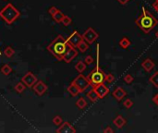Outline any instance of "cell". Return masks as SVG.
Here are the masks:
<instances>
[{
	"label": "cell",
	"instance_id": "cell-4",
	"mask_svg": "<svg viewBox=\"0 0 158 133\" xmlns=\"http://www.w3.org/2000/svg\"><path fill=\"white\" fill-rule=\"evenodd\" d=\"M0 17L5 20L7 24H11L20 17V11L18 10L12 4H7V5L0 11Z\"/></svg>",
	"mask_w": 158,
	"mask_h": 133
},
{
	"label": "cell",
	"instance_id": "cell-28",
	"mask_svg": "<svg viewBox=\"0 0 158 133\" xmlns=\"http://www.w3.org/2000/svg\"><path fill=\"white\" fill-rule=\"evenodd\" d=\"M53 123H54L55 125H56V126H60L61 124L63 123V119L61 118L59 116H56L54 118H53Z\"/></svg>",
	"mask_w": 158,
	"mask_h": 133
},
{
	"label": "cell",
	"instance_id": "cell-7",
	"mask_svg": "<svg viewBox=\"0 0 158 133\" xmlns=\"http://www.w3.org/2000/svg\"><path fill=\"white\" fill-rule=\"evenodd\" d=\"M66 40H67L68 43L71 47H77L78 44L83 40V38L81 34H80L77 31H75V32H73Z\"/></svg>",
	"mask_w": 158,
	"mask_h": 133
},
{
	"label": "cell",
	"instance_id": "cell-14",
	"mask_svg": "<svg viewBox=\"0 0 158 133\" xmlns=\"http://www.w3.org/2000/svg\"><path fill=\"white\" fill-rule=\"evenodd\" d=\"M155 62H153L152 59L150 58H146L145 60H144L142 63V66L143 68V69L145 70L146 72H150L151 70L155 68Z\"/></svg>",
	"mask_w": 158,
	"mask_h": 133
},
{
	"label": "cell",
	"instance_id": "cell-2",
	"mask_svg": "<svg viewBox=\"0 0 158 133\" xmlns=\"http://www.w3.org/2000/svg\"><path fill=\"white\" fill-rule=\"evenodd\" d=\"M71 47L68 43L67 40H66L62 35H58V37L55 38L49 45L47 46V50L49 51L51 55H53L56 59L62 60L63 56L66 54V52L68 50V48Z\"/></svg>",
	"mask_w": 158,
	"mask_h": 133
},
{
	"label": "cell",
	"instance_id": "cell-36",
	"mask_svg": "<svg viewBox=\"0 0 158 133\" xmlns=\"http://www.w3.org/2000/svg\"><path fill=\"white\" fill-rule=\"evenodd\" d=\"M117 1L119 4H121V5H126V4L128 3L130 0H117Z\"/></svg>",
	"mask_w": 158,
	"mask_h": 133
},
{
	"label": "cell",
	"instance_id": "cell-21",
	"mask_svg": "<svg viewBox=\"0 0 158 133\" xmlns=\"http://www.w3.org/2000/svg\"><path fill=\"white\" fill-rule=\"evenodd\" d=\"M149 81H150L153 86L158 88V71H155L152 76L149 79Z\"/></svg>",
	"mask_w": 158,
	"mask_h": 133
},
{
	"label": "cell",
	"instance_id": "cell-17",
	"mask_svg": "<svg viewBox=\"0 0 158 133\" xmlns=\"http://www.w3.org/2000/svg\"><path fill=\"white\" fill-rule=\"evenodd\" d=\"M87 97L92 103H95V102L99 99V97H98V95H97V94H96V92L94 91V88L87 92Z\"/></svg>",
	"mask_w": 158,
	"mask_h": 133
},
{
	"label": "cell",
	"instance_id": "cell-10",
	"mask_svg": "<svg viewBox=\"0 0 158 133\" xmlns=\"http://www.w3.org/2000/svg\"><path fill=\"white\" fill-rule=\"evenodd\" d=\"M78 56V52L75 49V47H69L68 50L66 52V54L63 56V61H65L66 63H70L75 57Z\"/></svg>",
	"mask_w": 158,
	"mask_h": 133
},
{
	"label": "cell",
	"instance_id": "cell-24",
	"mask_svg": "<svg viewBox=\"0 0 158 133\" xmlns=\"http://www.w3.org/2000/svg\"><path fill=\"white\" fill-rule=\"evenodd\" d=\"M14 89L16 90L17 92H19V94H21V92H23L24 90L26 89V85H25V84H24L22 81H20V82H18V83L16 84L15 87H14Z\"/></svg>",
	"mask_w": 158,
	"mask_h": 133
},
{
	"label": "cell",
	"instance_id": "cell-25",
	"mask_svg": "<svg viewBox=\"0 0 158 133\" xmlns=\"http://www.w3.org/2000/svg\"><path fill=\"white\" fill-rule=\"evenodd\" d=\"M12 71V69L10 68V66L9 65H4L2 66V69H1V72L4 74V75H6V76H7V75H9L10 72Z\"/></svg>",
	"mask_w": 158,
	"mask_h": 133
},
{
	"label": "cell",
	"instance_id": "cell-1",
	"mask_svg": "<svg viewBox=\"0 0 158 133\" xmlns=\"http://www.w3.org/2000/svg\"><path fill=\"white\" fill-rule=\"evenodd\" d=\"M142 15L135 20V23L144 33H149L158 24V20L144 7H142Z\"/></svg>",
	"mask_w": 158,
	"mask_h": 133
},
{
	"label": "cell",
	"instance_id": "cell-15",
	"mask_svg": "<svg viewBox=\"0 0 158 133\" xmlns=\"http://www.w3.org/2000/svg\"><path fill=\"white\" fill-rule=\"evenodd\" d=\"M113 123H114V125H115L117 128H123L127 124V120L122 116L118 115V116L113 120Z\"/></svg>",
	"mask_w": 158,
	"mask_h": 133
},
{
	"label": "cell",
	"instance_id": "cell-27",
	"mask_svg": "<svg viewBox=\"0 0 158 133\" xmlns=\"http://www.w3.org/2000/svg\"><path fill=\"white\" fill-rule=\"evenodd\" d=\"M71 22H72L71 18H69L68 16L65 15L64 18H63V20H62V21H61V23H62L64 26H68L69 24H71Z\"/></svg>",
	"mask_w": 158,
	"mask_h": 133
},
{
	"label": "cell",
	"instance_id": "cell-13",
	"mask_svg": "<svg viewBox=\"0 0 158 133\" xmlns=\"http://www.w3.org/2000/svg\"><path fill=\"white\" fill-rule=\"evenodd\" d=\"M112 95H113V97H114V98H115L117 101L120 102V101L127 95V92H126V91H125L123 88H121V87H117V88H116V90L113 92Z\"/></svg>",
	"mask_w": 158,
	"mask_h": 133
},
{
	"label": "cell",
	"instance_id": "cell-38",
	"mask_svg": "<svg viewBox=\"0 0 158 133\" xmlns=\"http://www.w3.org/2000/svg\"><path fill=\"white\" fill-rule=\"evenodd\" d=\"M155 36H156V37L158 38V32H156V33H155Z\"/></svg>",
	"mask_w": 158,
	"mask_h": 133
},
{
	"label": "cell",
	"instance_id": "cell-23",
	"mask_svg": "<svg viewBox=\"0 0 158 133\" xmlns=\"http://www.w3.org/2000/svg\"><path fill=\"white\" fill-rule=\"evenodd\" d=\"M76 105H77L78 108L84 109L87 106V102H86V100L84 98H83V97H81V98L76 102Z\"/></svg>",
	"mask_w": 158,
	"mask_h": 133
},
{
	"label": "cell",
	"instance_id": "cell-33",
	"mask_svg": "<svg viewBox=\"0 0 158 133\" xmlns=\"http://www.w3.org/2000/svg\"><path fill=\"white\" fill-rule=\"evenodd\" d=\"M58 11V8H56V7H51L49 10H48V13H49L51 16H53L55 13H56Z\"/></svg>",
	"mask_w": 158,
	"mask_h": 133
},
{
	"label": "cell",
	"instance_id": "cell-18",
	"mask_svg": "<svg viewBox=\"0 0 158 133\" xmlns=\"http://www.w3.org/2000/svg\"><path fill=\"white\" fill-rule=\"evenodd\" d=\"M77 48L79 49V51L81 52V53H85L88 48H89V43H88L86 41H84V40H82V41L78 44Z\"/></svg>",
	"mask_w": 158,
	"mask_h": 133
},
{
	"label": "cell",
	"instance_id": "cell-5",
	"mask_svg": "<svg viewBox=\"0 0 158 133\" xmlns=\"http://www.w3.org/2000/svg\"><path fill=\"white\" fill-rule=\"evenodd\" d=\"M72 82L78 87L81 92H83L90 86V82L88 81L87 77H84V75H82L81 73H80V75H78V76L74 79V81Z\"/></svg>",
	"mask_w": 158,
	"mask_h": 133
},
{
	"label": "cell",
	"instance_id": "cell-6",
	"mask_svg": "<svg viewBox=\"0 0 158 133\" xmlns=\"http://www.w3.org/2000/svg\"><path fill=\"white\" fill-rule=\"evenodd\" d=\"M99 37V34L95 32V30L93 29V28H88L84 33L82 34V38L84 41H86L89 44H92L94 43L96 40L98 39Z\"/></svg>",
	"mask_w": 158,
	"mask_h": 133
},
{
	"label": "cell",
	"instance_id": "cell-39",
	"mask_svg": "<svg viewBox=\"0 0 158 133\" xmlns=\"http://www.w3.org/2000/svg\"><path fill=\"white\" fill-rule=\"evenodd\" d=\"M155 2H158V0H155Z\"/></svg>",
	"mask_w": 158,
	"mask_h": 133
},
{
	"label": "cell",
	"instance_id": "cell-37",
	"mask_svg": "<svg viewBox=\"0 0 158 133\" xmlns=\"http://www.w3.org/2000/svg\"><path fill=\"white\" fill-rule=\"evenodd\" d=\"M153 7L155 8V10L158 13V2H155L153 4Z\"/></svg>",
	"mask_w": 158,
	"mask_h": 133
},
{
	"label": "cell",
	"instance_id": "cell-26",
	"mask_svg": "<svg viewBox=\"0 0 158 133\" xmlns=\"http://www.w3.org/2000/svg\"><path fill=\"white\" fill-rule=\"evenodd\" d=\"M14 50H13V48L10 47V46H8L7 47L5 50H4V55H5L7 57H11L13 56V55H14Z\"/></svg>",
	"mask_w": 158,
	"mask_h": 133
},
{
	"label": "cell",
	"instance_id": "cell-9",
	"mask_svg": "<svg viewBox=\"0 0 158 133\" xmlns=\"http://www.w3.org/2000/svg\"><path fill=\"white\" fill-rule=\"evenodd\" d=\"M93 88L94 89V91L96 92V94H97L99 99L104 98V97L109 94V88L105 86L104 83L98 84V85H96V86H94Z\"/></svg>",
	"mask_w": 158,
	"mask_h": 133
},
{
	"label": "cell",
	"instance_id": "cell-32",
	"mask_svg": "<svg viewBox=\"0 0 158 133\" xmlns=\"http://www.w3.org/2000/svg\"><path fill=\"white\" fill-rule=\"evenodd\" d=\"M94 58H93V56H87L85 58H84V63L86 65H92L94 63Z\"/></svg>",
	"mask_w": 158,
	"mask_h": 133
},
{
	"label": "cell",
	"instance_id": "cell-3",
	"mask_svg": "<svg viewBox=\"0 0 158 133\" xmlns=\"http://www.w3.org/2000/svg\"><path fill=\"white\" fill-rule=\"evenodd\" d=\"M99 45L100 44H97V47H96V66L87 76V79L92 87H94L105 81V75L106 74L99 68Z\"/></svg>",
	"mask_w": 158,
	"mask_h": 133
},
{
	"label": "cell",
	"instance_id": "cell-30",
	"mask_svg": "<svg viewBox=\"0 0 158 133\" xmlns=\"http://www.w3.org/2000/svg\"><path fill=\"white\" fill-rule=\"evenodd\" d=\"M115 81V76H114L113 74L109 73L107 75H105V81L108 82V83H112Z\"/></svg>",
	"mask_w": 158,
	"mask_h": 133
},
{
	"label": "cell",
	"instance_id": "cell-12",
	"mask_svg": "<svg viewBox=\"0 0 158 133\" xmlns=\"http://www.w3.org/2000/svg\"><path fill=\"white\" fill-rule=\"evenodd\" d=\"M33 90L38 95H43L47 91V86L45 82L42 81H37V82L33 85Z\"/></svg>",
	"mask_w": 158,
	"mask_h": 133
},
{
	"label": "cell",
	"instance_id": "cell-11",
	"mask_svg": "<svg viewBox=\"0 0 158 133\" xmlns=\"http://www.w3.org/2000/svg\"><path fill=\"white\" fill-rule=\"evenodd\" d=\"M56 132L58 133H75L76 130L74 127L68 122H64L60 125V127L58 128Z\"/></svg>",
	"mask_w": 158,
	"mask_h": 133
},
{
	"label": "cell",
	"instance_id": "cell-20",
	"mask_svg": "<svg viewBox=\"0 0 158 133\" xmlns=\"http://www.w3.org/2000/svg\"><path fill=\"white\" fill-rule=\"evenodd\" d=\"M75 69L79 73H82L86 69V64L83 61H79L75 65Z\"/></svg>",
	"mask_w": 158,
	"mask_h": 133
},
{
	"label": "cell",
	"instance_id": "cell-16",
	"mask_svg": "<svg viewBox=\"0 0 158 133\" xmlns=\"http://www.w3.org/2000/svg\"><path fill=\"white\" fill-rule=\"evenodd\" d=\"M68 92H69L72 96H77L79 94H81L80 90L78 89V87L74 84L73 82H71L69 84V86L68 87Z\"/></svg>",
	"mask_w": 158,
	"mask_h": 133
},
{
	"label": "cell",
	"instance_id": "cell-34",
	"mask_svg": "<svg viewBox=\"0 0 158 133\" xmlns=\"http://www.w3.org/2000/svg\"><path fill=\"white\" fill-rule=\"evenodd\" d=\"M103 131H104V133H113V132H114V130H112V128H111L110 127H106Z\"/></svg>",
	"mask_w": 158,
	"mask_h": 133
},
{
	"label": "cell",
	"instance_id": "cell-8",
	"mask_svg": "<svg viewBox=\"0 0 158 133\" xmlns=\"http://www.w3.org/2000/svg\"><path fill=\"white\" fill-rule=\"evenodd\" d=\"M37 78L33 72H27L21 79L22 81L27 87H33V85L37 82Z\"/></svg>",
	"mask_w": 158,
	"mask_h": 133
},
{
	"label": "cell",
	"instance_id": "cell-29",
	"mask_svg": "<svg viewBox=\"0 0 158 133\" xmlns=\"http://www.w3.org/2000/svg\"><path fill=\"white\" fill-rule=\"evenodd\" d=\"M123 105H124L126 108L130 109V108L132 107V105H133V102L131 101L130 99H126L124 102H123Z\"/></svg>",
	"mask_w": 158,
	"mask_h": 133
},
{
	"label": "cell",
	"instance_id": "cell-31",
	"mask_svg": "<svg viewBox=\"0 0 158 133\" xmlns=\"http://www.w3.org/2000/svg\"><path fill=\"white\" fill-rule=\"evenodd\" d=\"M133 79H134V78L131 76L130 74H127L126 76L124 77V81L126 83H128V84H130L131 82L133 81Z\"/></svg>",
	"mask_w": 158,
	"mask_h": 133
},
{
	"label": "cell",
	"instance_id": "cell-19",
	"mask_svg": "<svg viewBox=\"0 0 158 133\" xmlns=\"http://www.w3.org/2000/svg\"><path fill=\"white\" fill-rule=\"evenodd\" d=\"M130 44H131L130 41L127 37H123L119 41V45L121 48H123V49H127V48H129Z\"/></svg>",
	"mask_w": 158,
	"mask_h": 133
},
{
	"label": "cell",
	"instance_id": "cell-35",
	"mask_svg": "<svg viewBox=\"0 0 158 133\" xmlns=\"http://www.w3.org/2000/svg\"><path fill=\"white\" fill-rule=\"evenodd\" d=\"M153 103H155V105H158V94H155V96L153 97Z\"/></svg>",
	"mask_w": 158,
	"mask_h": 133
},
{
	"label": "cell",
	"instance_id": "cell-22",
	"mask_svg": "<svg viewBox=\"0 0 158 133\" xmlns=\"http://www.w3.org/2000/svg\"><path fill=\"white\" fill-rule=\"evenodd\" d=\"M64 16H65V15L63 14V13L61 12L60 10H58L56 13H55V14L53 15L52 17H53V19H54V20H55L56 22H58V23H59V22L62 21Z\"/></svg>",
	"mask_w": 158,
	"mask_h": 133
}]
</instances>
